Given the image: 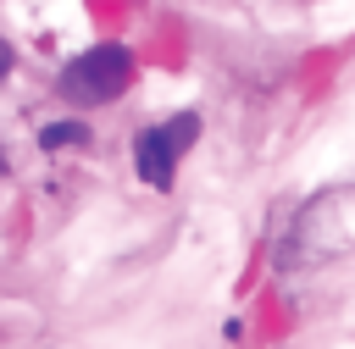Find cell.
I'll return each mask as SVG.
<instances>
[{
    "label": "cell",
    "instance_id": "5b68a950",
    "mask_svg": "<svg viewBox=\"0 0 355 349\" xmlns=\"http://www.w3.org/2000/svg\"><path fill=\"white\" fill-rule=\"evenodd\" d=\"M0 177H6V155H0Z\"/></svg>",
    "mask_w": 355,
    "mask_h": 349
},
{
    "label": "cell",
    "instance_id": "277c9868",
    "mask_svg": "<svg viewBox=\"0 0 355 349\" xmlns=\"http://www.w3.org/2000/svg\"><path fill=\"white\" fill-rule=\"evenodd\" d=\"M6 78H11V44L0 39V83H6Z\"/></svg>",
    "mask_w": 355,
    "mask_h": 349
},
{
    "label": "cell",
    "instance_id": "6da1fadb",
    "mask_svg": "<svg viewBox=\"0 0 355 349\" xmlns=\"http://www.w3.org/2000/svg\"><path fill=\"white\" fill-rule=\"evenodd\" d=\"M128 83H133V50L128 44H94L83 55H72L55 78V89L72 105H111Z\"/></svg>",
    "mask_w": 355,
    "mask_h": 349
},
{
    "label": "cell",
    "instance_id": "3957f363",
    "mask_svg": "<svg viewBox=\"0 0 355 349\" xmlns=\"http://www.w3.org/2000/svg\"><path fill=\"white\" fill-rule=\"evenodd\" d=\"M83 138H89V127H83L78 116H67V122H44V127H39V144H44V150H67V144H83Z\"/></svg>",
    "mask_w": 355,
    "mask_h": 349
},
{
    "label": "cell",
    "instance_id": "7a4b0ae2",
    "mask_svg": "<svg viewBox=\"0 0 355 349\" xmlns=\"http://www.w3.org/2000/svg\"><path fill=\"white\" fill-rule=\"evenodd\" d=\"M194 138H200V116H194V111H178V116L161 122V127H144L139 144H133L139 177H144L150 188H172V166H178V155H183Z\"/></svg>",
    "mask_w": 355,
    "mask_h": 349
}]
</instances>
